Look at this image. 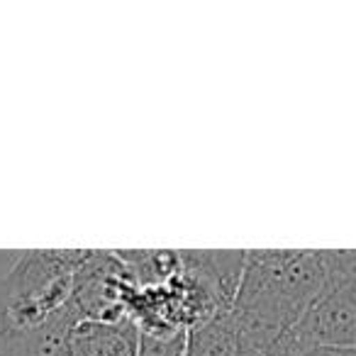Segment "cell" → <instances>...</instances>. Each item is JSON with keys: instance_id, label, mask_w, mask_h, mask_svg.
<instances>
[{"instance_id": "cell-2", "label": "cell", "mask_w": 356, "mask_h": 356, "mask_svg": "<svg viewBox=\"0 0 356 356\" xmlns=\"http://www.w3.org/2000/svg\"><path fill=\"white\" fill-rule=\"evenodd\" d=\"M88 252H25L0 281V344L56 317L74 298L76 271Z\"/></svg>"}, {"instance_id": "cell-1", "label": "cell", "mask_w": 356, "mask_h": 356, "mask_svg": "<svg viewBox=\"0 0 356 356\" xmlns=\"http://www.w3.org/2000/svg\"><path fill=\"white\" fill-rule=\"evenodd\" d=\"M327 281L325 252H247L232 312L264 356H283Z\"/></svg>"}, {"instance_id": "cell-4", "label": "cell", "mask_w": 356, "mask_h": 356, "mask_svg": "<svg viewBox=\"0 0 356 356\" xmlns=\"http://www.w3.org/2000/svg\"><path fill=\"white\" fill-rule=\"evenodd\" d=\"M74 356H137L139 330L134 320H81L71 339Z\"/></svg>"}, {"instance_id": "cell-3", "label": "cell", "mask_w": 356, "mask_h": 356, "mask_svg": "<svg viewBox=\"0 0 356 356\" xmlns=\"http://www.w3.org/2000/svg\"><path fill=\"white\" fill-rule=\"evenodd\" d=\"M327 288L286 339L283 356L356 349V252H325Z\"/></svg>"}, {"instance_id": "cell-5", "label": "cell", "mask_w": 356, "mask_h": 356, "mask_svg": "<svg viewBox=\"0 0 356 356\" xmlns=\"http://www.w3.org/2000/svg\"><path fill=\"white\" fill-rule=\"evenodd\" d=\"M186 356H264L249 341L232 307L205 320L188 334Z\"/></svg>"}]
</instances>
